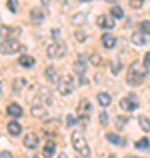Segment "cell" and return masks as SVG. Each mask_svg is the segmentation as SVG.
Here are the masks:
<instances>
[{
	"mask_svg": "<svg viewBox=\"0 0 150 158\" xmlns=\"http://www.w3.org/2000/svg\"><path fill=\"white\" fill-rule=\"evenodd\" d=\"M145 77H147V67L145 65H141L139 62H133L129 65L126 74V81L129 86H139L145 81Z\"/></svg>",
	"mask_w": 150,
	"mask_h": 158,
	"instance_id": "6da1fadb",
	"label": "cell"
},
{
	"mask_svg": "<svg viewBox=\"0 0 150 158\" xmlns=\"http://www.w3.org/2000/svg\"><path fill=\"white\" fill-rule=\"evenodd\" d=\"M71 142H73V148H74V151L81 156H90V148L87 144V139L81 135L78 130H74L73 134H71Z\"/></svg>",
	"mask_w": 150,
	"mask_h": 158,
	"instance_id": "7a4b0ae2",
	"label": "cell"
},
{
	"mask_svg": "<svg viewBox=\"0 0 150 158\" xmlns=\"http://www.w3.org/2000/svg\"><path fill=\"white\" fill-rule=\"evenodd\" d=\"M23 49V44L18 39H4L0 42V53L2 55H14Z\"/></svg>",
	"mask_w": 150,
	"mask_h": 158,
	"instance_id": "3957f363",
	"label": "cell"
},
{
	"mask_svg": "<svg viewBox=\"0 0 150 158\" xmlns=\"http://www.w3.org/2000/svg\"><path fill=\"white\" fill-rule=\"evenodd\" d=\"M57 90L60 95H71L73 93V90H74V81H73V76H69V74H65V76H62V77L58 79L57 83Z\"/></svg>",
	"mask_w": 150,
	"mask_h": 158,
	"instance_id": "277c9868",
	"label": "cell"
},
{
	"mask_svg": "<svg viewBox=\"0 0 150 158\" xmlns=\"http://www.w3.org/2000/svg\"><path fill=\"white\" fill-rule=\"evenodd\" d=\"M48 56L50 58H64L67 53V46L64 44L62 40H53L51 44L48 46Z\"/></svg>",
	"mask_w": 150,
	"mask_h": 158,
	"instance_id": "5b68a950",
	"label": "cell"
},
{
	"mask_svg": "<svg viewBox=\"0 0 150 158\" xmlns=\"http://www.w3.org/2000/svg\"><path fill=\"white\" fill-rule=\"evenodd\" d=\"M90 111H92L90 102H88L87 98H83V100L78 104V116H80V121L83 119V123H87L88 116H90Z\"/></svg>",
	"mask_w": 150,
	"mask_h": 158,
	"instance_id": "8992f818",
	"label": "cell"
},
{
	"mask_svg": "<svg viewBox=\"0 0 150 158\" xmlns=\"http://www.w3.org/2000/svg\"><path fill=\"white\" fill-rule=\"evenodd\" d=\"M136 107H138V100H136V97H134V95L122 97L120 109H124V111H127V113H131V111H134Z\"/></svg>",
	"mask_w": 150,
	"mask_h": 158,
	"instance_id": "52a82bcc",
	"label": "cell"
},
{
	"mask_svg": "<svg viewBox=\"0 0 150 158\" xmlns=\"http://www.w3.org/2000/svg\"><path fill=\"white\" fill-rule=\"evenodd\" d=\"M97 25L104 30H111L115 27V18L111 16V14L110 16H108V14H101V16L97 18Z\"/></svg>",
	"mask_w": 150,
	"mask_h": 158,
	"instance_id": "ba28073f",
	"label": "cell"
},
{
	"mask_svg": "<svg viewBox=\"0 0 150 158\" xmlns=\"http://www.w3.org/2000/svg\"><path fill=\"white\" fill-rule=\"evenodd\" d=\"M0 35H4V39H16L20 35V28H16V27H2Z\"/></svg>",
	"mask_w": 150,
	"mask_h": 158,
	"instance_id": "9c48e42d",
	"label": "cell"
},
{
	"mask_svg": "<svg viewBox=\"0 0 150 158\" xmlns=\"http://www.w3.org/2000/svg\"><path fill=\"white\" fill-rule=\"evenodd\" d=\"M23 144H25V148H29V149L37 148V144H39V135H37V134H27Z\"/></svg>",
	"mask_w": 150,
	"mask_h": 158,
	"instance_id": "30bf717a",
	"label": "cell"
},
{
	"mask_svg": "<svg viewBox=\"0 0 150 158\" xmlns=\"http://www.w3.org/2000/svg\"><path fill=\"white\" fill-rule=\"evenodd\" d=\"M85 69H87V62H85V58L80 55V56H78V60L74 62V72L81 77V76L85 74Z\"/></svg>",
	"mask_w": 150,
	"mask_h": 158,
	"instance_id": "8fae6325",
	"label": "cell"
},
{
	"mask_svg": "<svg viewBox=\"0 0 150 158\" xmlns=\"http://www.w3.org/2000/svg\"><path fill=\"white\" fill-rule=\"evenodd\" d=\"M7 114L12 116V118H20V116H23V109L18 104H9L7 106Z\"/></svg>",
	"mask_w": 150,
	"mask_h": 158,
	"instance_id": "7c38bea8",
	"label": "cell"
},
{
	"mask_svg": "<svg viewBox=\"0 0 150 158\" xmlns=\"http://www.w3.org/2000/svg\"><path fill=\"white\" fill-rule=\"evenodd\" d=\"M44 77H46L50 83H55V85H57L58 79H60V77H58L57 69H55V67H46V70H44Z\"/></svg>",
	"mask_w": 150,
	"mask_h": 158,
	"instance_id": "4fadbf2b",
	"label": "cell"
},
{
	"mask_svg": "<svg viewBox=\"0 0 150 158\" xmlns=\"http://www.w3.org/2000/svg\"><path fill=\"white\" fill-rule=\"evenodd\" d=\"M30 113H32V116L34 118H39V119H42V118H46V107L44 106H32V109H30Z\"/></svg>",
	"mask_w": 150,
	"mask_h": 158,
	"instance_id": "5bb4252c",
	"label": "cell"
},
{
	"mask_svg": "<svg viewBox=\"0 0 150 158\" xmlns=\"http://www.w3.org/2000/svg\"><path fill=\"white\" fill-rule=\"evenodd\" d=\"M101 42H103L104 48H108V49H111V48H115L117 44V39L113 37L111 34H104L103 37H101Z\"/></svg>",
	"mask_w": 150,
	"mask_h": 158,
	"instance_id": "9a60e30c",
	"label": "cell"
},
{
	"mask_svg": "<svg viewBox=\"0 0 150 158\" xmlns=\"http://www.w3.org/2000/svg\"><path fill=\"white\" fill-rule=\"evenodd\" d=\"M55 151H57L55 142H53V141H46V142H44V148H42V155H44V156H53Z\"/></svg>",
	"mask_w": 150,
	"mask_h": 158,
	"instance_id": "2e32d148",
	"label": "cell"
},
{
	"mask_svg": "<svg viewBox=\"0 0 150 158\" xmlns=\"http://www.w3.org/2000/svg\"><path fill=\"white\" fill-rule=\"evenodd\" d=\"M134 46H145L147 44V39H145V32H134L133 37H131Z\"/></svg>",
	"mask_w": 150,
	"mask_h": 158,
	"instance_id": "e0dca14e",
	"label": "cell"
},
{
	"mask_svg": "<svg viewBox=\"0 0 150 158\" xmlns=\"http://www.w3.org/2000/svg\"><path fill=\"white\" fill-rule=\"evenodd\" d=\"M97 102H99V106L108 107V106L111 104V95H110V93H104V91H101V93H97Z\"/></svg>",
	"mask_w": 150,
	"mask_h": 158,
	"instance_id": "ac0fdd59",
	"label": "cell"
},
{
	"mask_svg": "<svg viewBox=\"0 0 150 158\" xmlns=\"http://www.w3.org/2000/svg\"><path fill=\"white\" fill-rule=\"evenodd\" d=\"M106 139H108L111 144H115V146H124V144H126V141H124L120 135L113 134V132H108V134H106Z\"/></svg>",
	"mask_w": 150,
	"mask_h": 158,
	"instance_id": "d6986e66",
	"label": "cell"
},
{
	"mask_svg": "<svg viewBox=\"0 0 150 158\" xmlns=\"http://www.w3.org/2000/svg\"><path fill=\"white\" fill-rule=\"evenodd\" d=\"M7 132L11 134V135H20L21 134V125L18 123V121H9V125H7Z\"/></svg>",
	"mask_w": 150,
	"mask_h": 158,
	"instance_id": "ffe728a7",
	"label": "cell"
},
{
	"mask_svg": "<svg viewBox=\"0 0 150 158\" xmlns=\"http://www.w3.org/2000/svg\"><path fill=\"white\" fill-rule=\"evenodd\" d=\"M25 86H27V81L23 77H16L12 81V90L16 91V93H21L25 90Z\"/></svg>",
	"mask_w": 150,
	"mask_h": 158,
	"instance_id": "44dd1931",
	"label": "cell"
},
{
	"mask_svg": "<svg viewBox=\"0 0 150 158\" xmlns=\"http://www.w3.org/2000/svg\"><path fill=\"white\" fill-rule=\"evenodd\" d=\"M18 62H20V65H21V67L29 69V67H32V65L35 63V60H34V56H30V55H23V56L20 58Z\"/></svg>",
	"mask_w": 150,
	"mask_h": 158,
	"instance_id": "7402d4cb",
	"label": "cell"
},
{
	"mask_svg": "<svg viewBox=\"0 0 150 158\" xmlns=\"http://www.w3.org/2000/svg\"><path fill=\"white\" fill-rule=\"evenodd\" d=\"M30 19L34 23H41L44 19V14H42V11H39V9H32V11H30Z\"/></svg>",
	"mask_w": 150,
	"mask_h": 158,
	"instance_id": "603a6c76",
	"label": "cell"
},
{
	"mask_svg": "<svg viewBox=\"0 0 150 158\" xmlns=\"http://www.w3.org/2000/svg\"><path fill=\"white\" fill-rule=\"evenodd\" d=\"M37 100H44L46 104H50V102H51V95H50V91H48L46 88H41L39 93H37Z\"/></svg>",
	"mask_w": 150,
	"mask_h": 158,
	"instance_id": "cb8c5ba5",
	"label": "cell"
},
{
	"mask_svg": "<svg viewBox=\"0 0 150 158\" xmlns=\"http://www.w3.org/2000/svg\"><path fill=\"white\" fill-rule=\"evenodd\" d=\"M138 123H139V128L143 130V132H150V119L147 116H139Z\"/></svg>",
	"mask_w": 150,
	"mask_h": 158,
	"instance_id": "d4e9b609",
	"label": "cell"
},
{
	"mask_svg": "<svg viewBox=\"0 0 150 158\" xmlns=\"http://www.w3.org/2000/svg\"><path fill=\"white\" fill-rule=\"evenodd\" d=\"M136 149H147V148L150 146V141L147 139V137H143V139H139V141H136Z\"/></svg>",
	"mask_w": 150,
	"mask_h": 158,
	"instance_id": "484cf974",
	"label": "cell"
},
{
	"mask_svg": "<svg viewBox=\"0 0 150 158\" xmlns=\"http://www.w3.org/2000/svg\"><path fill=\"white\" fill-rule=\"evenodd\" d=\"M111 16L117 18V19L124 18V11H122V7H118V6H113V7H111Z\"/></svg>",
	"mask_w": 150,
	"mask_h": 158,
	"instance_id": "4316f807",
	"label": "cell"
},
{
	"mask_svg": "<svg viewBox=\"0 0 150 158\" xmlns=\"http://www.w3.org/2000/svg\"><path fill=\"white\" fill-rule=\"evenodd\" d=\"M90 62H92L94 65H101L103 60H101V56H99L97 53H92V55H90Z\"/></svg>",
	"mask_w": 150,
	"mask_h": 158,
	"instance_id": "83f0119b",
	"label": "cell"
},
{
	"mask_svg": "<svg viewBox=\"0 0 150 158\" xmlns=\"http://www.w3.org/2000/svg\"><path fill=\"white\" fill-rule=\"evenodd\" d=\"M139 28H141V32H145V34H150V21H141L139 23Z\"/></svg>",
	"mask_w": 150,
	"mask_h": 158,
	"instance_id": "f1b7e54d",
	"label": "cell"
},
{
	"mask_svg": "<svg viewBox=\"0 0 150 158\" xmlns=\"http://www.w3.org/2000/svg\"><path fill=\"white\" fill-rule=\"evenodd\" d=\"M145 0H129V6L133 7V9H139V7L143 6Z\"/></svg>",
	"mask_w": 150,
	"mask_h": 158,
	"instance_id": "f546056e",
	"label": "cell"
},
{
	"mask_svg": "<svg viewBox=\"0 0 150 158\" xmlns=\"http://www.w3.org/2000/svg\"><path fill=\"white\" fill-rule=\"evenodd\" d=\"M99 121H101V125H106L108 123V113H99Z\"/></svg>",
	"mask_w": 150,
	"mask_h": 158,
	"instance_id": "4dcf8cb0",
	"label": "cell"
},
{
	"mask_svg": "<svg viewBox=\"0 0 150 158\" xmlns=\"http://www.w3.org/2000/svg\"><path fill=\"white\" fill-rule=\"evenodd\" d=\"M7 7L11 9L12 12H16L18 11V6H16V0H7Z\"/></svg>",
	"mask_w": 150,
	"mask_h": 158,
	"instance_id": "1f68e13d",
	"label": "cell"
},
{
	"mask_svg": "<svg viewBox=\"0 0 150 158\" xmlns=\"http://www.w3.org/2000/svg\"><path fill=\"white\" fill-rule=\"evenodd\" d=\"M127 123V118H117V128L122 130V127Z\"/></svg>",
	"mask_w": 150,
	"mask_h": 158,
	"instance_id": "d6a6232c",
	"label": "cell"
},
{
	"mask_svg": "<svg viewBox=\"0 0 150 158\" xmlns=\"http://www.w3.org/2000/svg\"><path fill=\"white\" fill-rule=\"evenodd\" d=\"M118 72H120V63H118V62H113V74L117 76Z\"/></svg>",
	"mask_w": 150,
	"mask_h": 158,
	"instance_id": "836d02e7",
	"label": "cell"
},
{
	"mask_svg": "<svg viewBox=\"0 0 150 158\" xmlns=\"http://www.w3.org/2000/svg\"><path fill=\"white\" fill-rule=\"evenodd\" d=\"M145 67L147 69H150V51L145 55Z\"/></svg>",
	"mask_w": 150,
	"mask_h": 158,
	"instance_id": "e575fe53",
	"label": "cell"
},
{
	"mask_svg": "<svg viewBox=\"0 0 150 158\" xmlns=\"http://www.w3.org/2000/svg\"><path fill=\"white\" fill-rule=\"evenodd\" d=\"M74 121H76V119L73 118V116H67V121H65V123H67V127H73V125H74Z\"/></svg>",
	"mask_w": 150,
	"mask_h": 158,
	"instance_id": "d590c367",
	"label": "cell"
},
{
	"mask_svg": "<svg viewBox=\"0 0 150 158\" xmlns=\"http://www.w3.org/2000/svg\"><path fill=\"white\" fill-rule=\"evenodd\" d=\"M76 37H78L80 40H83L85 39V34H83V32H76Z\"/></svg>",
	"mask_w": 150,
	"mask_h": 158,
	"instance_id": "8d00e7d4",
	"label": "cell"
},
{
	"mask_svg": "<svg viewBox=\"0 0 150 158\" xmlns=\"http://www.w3.org/2000/svg\"><path fill=\"white\" fill-rule=\"evenodd\" d=\"M0 156H2V158H7V156H12V155H11L9 151H2V153H0Z\"/></svg>",
	"mask_w": 150,
	"mask_h": 158,
	"instance_id": "74e56055",
	"label": "cell"
},
{
	"mask_svg": "<svg viewBox=\"0 0 150 158\" xmlns=\"http://www.w3.org/2000/svg\"><path fill=\"white\" fill-rule=\"evenodd\" d=\"M104 2H108V4H110V2H117V0H104Z\"/></svg>",
	"mask_w": 150,
	"mask_h": 158,
	"instance_id": "f35d334b",
	"label": "cell"
},
{
	"mask_svg": "<svg viewBox=\"0 0 150 158\" xmlns=\"http://www.w3.org/2000/svg\"><path fill=\"white\" fill-rule=\"evenodd\" d=\"M81 2H90V0H81Z\"/></svg>",
	"mask_w": 150,
	"mask_h": 158,
	"instance_id": "ab89813d",
	"label": "cell"
},
{
	"mask_svg": "<svg viewBox=\"0 0 150 158\" xmlns=\"http://www.w3.org/2000/svg\"><path fill=\"white\" fill-rule=\"evenodd\" d=\"M0 90H2V83H0Z\"/></svg>",
	"mask_w": 150,
	"mask_h": 158,
	"instance_id": "60d3db41",
	"label": "cell"
}]
</instances>
